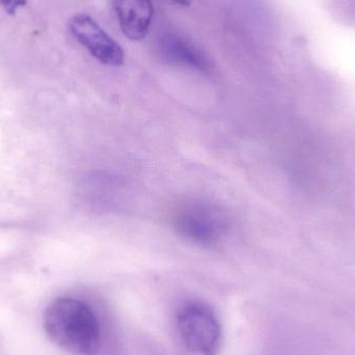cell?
<instances>
[{
	"mask_svg": "<svg viewBox=\"0 0 355 355\" xmlns=\"http://www.w3.org/2000/svg\"><path fill=\"white\" fill-rule=\"evenodd\" d=\"M48 337L74 355H96L101 346V327L93 309L76 298L54 300L45 312Z\"/></svg>",
	"mask_w": 355,
	"mask_h": 355,
	"instance_id": "cell-1",
	"label": "cell"
},
{
	"mask_svg": "<svg viewBox=\"0 0 355 355\" xmlns=\"http://www.w3.org/2000/svg\"><path fill=\"white\" fill-rule=\"evenodd\" d=\"M177 327L184 345L196 355H216L221 329L216 315L208 306L189 302L180 309Z\"/></svg>",
	"mask_w": 355,
	"mask_h": 355,
	"instance_id": "cell-2",
	"label": "cell"
},
{
	"mask_svg": "<svg viewBox=\"0 0 355 355\" xmlns=\"http://www.w3.org/2000/svg\"><path fill=\"white\" fill-rule=\"evenodd\" d=\"M69 28L77 42L101 64L118 67L124 62L123 48L89 15H74Z\"/></svg>",
	"mask_w": 355,
	"mask_h": 355,
	"instance_id": "cell-3",
	"label": "cell"
},
{
	"mask_svg": "<svg viewBox=\"0 0 355 355\" xmlns=\"http://www.w3.org/2000/svg\"><path fill=\"white\" fill-rule=\"evenodd\" d=\"M116 12L127 39L141 41L147 37L154 17L152 0H118Z\"/></svg>",
	"mask_w": 355,
	"mask_h": 355,
	"instance_id": "cell-4",
	"label": "cell"
},
{
	"mask_svg": "<svg viewBox=\"0 0 355 355\" xmlns=\"http://www.w3.org/2000/svg\"><path fill=\"white\" fill-rule=\"evenodd\" d=\"M160 51L168 62L204 71L209 68L208 60L191 42L180 35H166L160 40Z\"/></svg>",
	"mask_w": 355,
	"mask_h": 355,
	"instance_id": "cell-5",
	"label": "cell"
},
{
	"mask_svg": "<svg viewBox=\"0 0 355 355\" xmlns=\"http://www.w3.org/2000/svg\"><path fill=\"white\" fill-rule=\"evenodd\" d=\"M196 212L190 210L189 213H184L178 219V229L186 235V237L191 238L194 241L208 243L216 239L218 235V227L216 220L213 218L212 215L208 213Z\"/></svg>",
	"mask_w": 355,
	"mask_h": 355,
	"instance_id": "cell-6",
	"label": "cell"
},
{
	"mask_svg": "<svg viewBox=\"0 0 355 355\" xmlns=\"http://www.w3.org/2000/svg\"><path fill=\"white\" fill-rule=\"evenodd\" d=\"M27 0H0V6L4 8L8 14L15 15L19 8L26 4Z\"/></svg>",
	"mask_w": 355,
	"mask_h": 355,
	"instance_id": "cell-7",
	"label": "cell"
},
{
	"mask_svg": "<svg viewBox=\"0 0 355 355\" xmlns=\"http://www.w3.org/2000/svg\"><path fill=\"white\" fill-rule=\"evenodd\" d=\"M175 3L180 4V6H188L191 4V0H172Z\"/></svg>",
	"mask_w": 355,
	"mask_h": 355,
	"instance_id": "cell-8",
	"label": "cell"
}]
</instances>
